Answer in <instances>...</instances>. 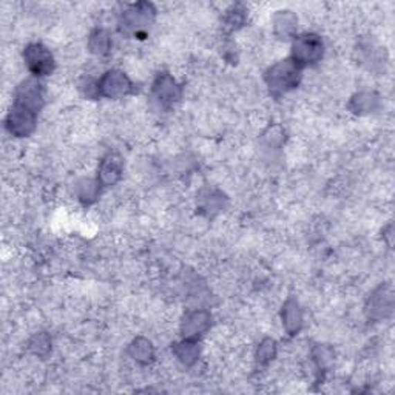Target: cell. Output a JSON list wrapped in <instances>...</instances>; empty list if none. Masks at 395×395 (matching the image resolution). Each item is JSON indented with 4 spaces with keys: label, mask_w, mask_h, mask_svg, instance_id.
Here are the masks:
<instances>
[{
    "label": "cell",
    "mask_w": 395,
    "mask_h": 395,
    "mask_svg": "<svg viewBox=\"0 0 395 395\" xmlns=\"http://www.w3.org/2000/svg\"><path fill=\"white\" fill-rule=\"evenodd\" d=\"M130 356L135 358L138 363L147 365L149 361H151L153 356H155V351H153V346L149 340L136 338L130 346Z\"/></svg>",
    "instance_id": "9a60e30c"
},
{
    "label": "cell",
    "mask_w": 395,
    "mask_h": 395,
    "mask_svg": "<svg viewBox=\"0 0 395 395\" xmlns=\"http://www.w3.org/2000/svg\"><path fill=\"white\" fill-rule=\"evenodd\" d=\"M24 59L26 68L33 76H46L55 70V59L50 50L42 44H30L24 51Z\"/></svg>",
    "instance_id": "277c9868"
},
{
    "label": "cell",
    "mask_w": 395,
    "mask_h": 395,
    "mask_svg": "<svg viewBox=\"0 0 395 395\" xmlns=\"http://www.w3.org/2000/svg\"><path fill=\"white\" fill-rule=\"evenodd\" d=\"M301 66L293 62L292 59L281 60V62L270 66L266 73V84L273 96H281L291 91L300 84Z\"/></svg>",
    "instance_id": "6da1fadb"
},
{
    "label": "cell",
    "mask_w": 395,
    "mask_h": 395,
    "mask_svg": "<svg viewBox=\"0 0 395 395\" xmlns=\"http://www.w3.org/2000/svg\"><path fill=\"white\" fill-rule=\"evenodd\" d=\"M175 356L183 361L184 365L192 366L199 357V346L195 340H187L184 338L183 343H179L175 346Z\"/></svg>",
    "instance_id": "5bb4252c"
},
{
    "label": "cell",
    "mask_w": 395,
    "mask_h": 395,
    "mask_svg": "<svg viewBox=\"0 0 395 395\" xmlns=\"http://www.w3.org/2000/svg\"><path fill=\"white\" fill-rule=\"evenodd\" d=\"M15 104L25 107L35 113H39L44 105V90L36 79H28L19 85L16 91Z\"/></svg>",
    "instance_id": "52a82bcc"
},
{
    "label": "cell",
    "mask_w": 395,
    "mask_h": 395,
    "mask_svg": "<svg viewBox=\"0 0 395 395\" xmlns=\"http://www.w3.org/2000/svg\"><path fill=\"white\" fill-rule=\"evenodd\" d=\"M37 122V113L31 111L25 107L20 105H12L11 111L6 116V129L17 138H25L30 136L36 129Z\"/></svg>",
    "instance_id": "8992f818"
},
{
    "label": "cell",
    "mask_w": 395,
    "mask_h": 395,
    "mask_svg": "<svg viewBox=\"0 0 395 395\" xmlns=\"http://www.w3.org/2000/svg\"><path fill=\"white\" fill-rule=\"evenodd\" d=\"M275 353H277L275 341H273V340H264L263 343L259 345L257 358H258V361H259L261 365H267V363H270V361L273 360V357H275Z\"/></svg>",
    "instance_id": "ffe728a7"
},
{
    "label": "cell",
    "mask_w": 395,
    "mask_h": 395,
    "mask_svg": "<svg viewBox=\"0 0 395 395\" xmlns=\"http://www.w3.org/2000/svg\"><path fill=\"white\" fill-rule=\"evenodd\" d=\"M51 349V340L46 333H37V336L30 341V351L35 353V356L44 357Z\"/></svg>",
    "instance_id": "d6986e66"
},
{
    "label": "cell",
    "mask_w": 395,
    "mask_h": 395,
    "mask_svg": "<svg viewBox=\"0 0 395 395\" xmlns=\"http://www.w3.org/2000/svg\"><path fill=\"white\" fill-rule=\"evenodd\" d=\"M297 30V17L291 11H279L275 16V31L281 39H289Z\"/></svg>",
    "instance_id": "4fadbf2b"
},
{
    "label": "cell",
    "mask_w": 395,
    "mask_h": 395,
    "mask_svg": "<svg viewBox=\"0 0 395 395\" xmlns=\"http://www.w3.org/2000/svg\"><path fill=\"white\" fill-rule=\"evenodd\" d=\"M323 40L317 35H303L293 40L292 60L303 68L304 65L317 64L323 57Z\"/></svg>",
    "instance_id": "3957f363"
},
{
    "label": "cell",
    "mask_w": 395,
    "mask_h": 395,
    "mask_svg": "<svg viewBox=\"0 0 395 395\" xmlns=\"http://www.w3.org/2000/svg\"><path fill=\"white\" fill-rule=\"evenodd\" d=\"M155 12L156 11L151 3L139 2L136 5H131L130 8L124 12L122 17H120V31L125 33V35L139 36L147 26L153 24Z\"/></svg>",
    "instance_id": "7a4b0ae2"
},
{
    "label": "cell",
    "mask_w": 395,
    "mask_h": 395,
    "mask_svg": "<svg viewBox=\"0 0 395 395\" xmlns=\"http://www.w3.org/2000/svg\"><path fill=\"white\" fill-rule=\"evenodd\" d=\"M96 90L99 93V96L109 99H119L131 93L133 84L129 76L124 75L122 71L111 70L107 71L105 75L99 79Z\"/></svg>",
    "instance_id": "5b68a950"
},
{
    "label": "cell",
    "mask_w": 395,
    "mask_h": 395,
    "mask_svg": "<svg viewBox=\"0 0 395 395\" xmlns=\"http://www.w3.org/2000/svg\"><path fill=\"white\" fill-rule=\"evenodd\" d=\"M90 51L95 53L98 56H105L109 55L110 46H111V40H110V35L104 30H96L93 35L90 36Z\"/></svg>",
    "instance_id": "2e32d148"
},
{
    "label": "cell",
    "mask_w": 395,
    "mask_h": 395,
    "mask_svg": "<svg viewBox=\"0 0 395 395\" xmlns=\"http://www.w3.org/2000/svg\"><path fill=\"white\" fill-rule=\"evenodd\" d=\"M210 327V315L204 311L187 313L183 321V336L187 340H196Z\"/></svg>",
    "instance_id": "30bf717a"
},
{
    "label": "cell",
    "mask_w": 395,
    "mask_h": 395,
    "mask_svg": "<svg viewBox=\"0 0 395 395\" xmlns=\"http://www.w3.org/2000/svg\"><path fill=\"white\" fill-rule=\"evenodd\" d=\"M378 104L377 96L374 93H360L352 99V109L357 113H369Z\"/></svg>",
    "instance_id": "e0dca14e"
},
{
    "label": "cell",
    "mask_w": 395,
    "mask_h": 395,
    "mask_svg": "<svg viewBox=\"0 0 395 395\" xmlns=\"http://www.w3.org/2000/svg\"><path fill=\"white\" fill-rule=\"evenodd\" d=\"M244 10H239V8H233L230 11H227L226 19H224V24L226 26H229L230 30H238L241 25L244 24Z\"/></svg>",
    "instance_id": "44dd1931"
},
{
    "label": "cell",
    "mask_w": 395,
    "mask_h": 395,
    "mask_svg": "<svg viewBox=\"0 0 395 395\" xmlns=\"http://www.w3.org/2000/svg\"><path fill=\"white\" fill-rule=\"evenodd\" d=\"M153 96L156 98L158 102L164 107L173 105L181 98V89L173 79L167 73L159 75L153 84Z\"/></svg>",
    "instance_id": "ba28073f"
},
{
    "label": "cell",
    "mask_w": 395,
    "mask_h": 395,
    "mask_svg": "<svg viewBox=\"0 0 395 395\" xmlns=\"http://www.w3.org/2000/svg\"><path fill=\"white\" fill-rule=\"evenodd\" d=\"M99 193V183L90 179H84L77 184V195L79 198L85 201V203H90V201L95 199Z\"/></svg>",
    "instance_id": "ac0fdd59"
},
{
    "label": "cell",
    "mask_w": 395,
    "mask_h": 395,
    "mask_svg": "<svg viewBox=\"0 0 395 395\" xmlns=\"http://www.w3.org/2000/svg\"><path fill=\"white\" fill-rule=\"evenodd\" d=\"M283 323L286 331L291 333V336H295V333L301 329L303 326V315H301V309L297 301L289 300L283 307Z\"/></svg>",
    "instance_id": "7c38bea8"
},
{
    "label": "cell",
    "mask_w": 395,
    "mask_h": 395,
    "mask_svg": "<svg viewBox=\"0 0 395 395\" xmlns=\"http://www.w3.org/2000/svg\"><path fill=\"white\" fill-rule=\"evenodd\" d=\"M122 170H124L122 158L116 155V153L107 155L102 160H100L99 165V175H98L99 185L107 187L116 184L120 176H122Z\"/></svg>",
    "instance_id": "9c48e42d"
},
{
    "label": "cell",
    "mask_w": 395,
    "mask_h": 395,
    "mask_svg": "<svg viewBox=\"0 0 395 395\" xmlns=\"http://www.w3.org/2000/svg\"><path fill=\"white\" fill-rule=\"evenodd\" d=\"M394 306L392 292L389 289H378L369 300L367 312L372 318H385L387 313H391Z\"/></svg>",
    "instance_id": "8fae6325"
}]
</instances>
